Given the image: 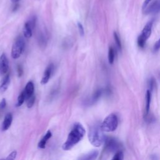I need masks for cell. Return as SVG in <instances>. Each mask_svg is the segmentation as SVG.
Returning a JSON list of instances; mask_svg holds the SVG:
<instances>
[{"mask_svg":"<svg viewBox=\"0 0 160 160\" xmlns=\"http://www.w3.org/2000/svg\"><path fill=\"white\" fill-rule=\"evenodd\" d=\"M85 134L86 130L81 124L79 122L74 124L72 130L68 134L66 141L62 146V149L65 151L71 149L83 138Z\"/></svg>","mask_w":160,"mask_h":160,"instance_id":"1","label":"cell"},{"mask_svg":"<svg viewBox=\"0 0 160 160\" xmlns=\"http://www.w3.org/2000/svg\"><path fill=\"white\" fill-rule=\"evenodd\" d=\"M106 136L101 128V124L96 123L92 125L88 131V139L90 143L95 147L101 146L105 141Z\"/></svg>","mask_w":160,"mask_h":160,"instance_id":"2","label":"cell"},{"mask_svg":"<svg viewBox=\"0 0 160 160\" xmlns=\"http://www.w3.org/2000/svg\"><path fill=\"white\" fill-rule=\"evenodd\" d=\"M118 126V118L115 114H109L101 124V128L104 132H112Z\"/></svg>","mask_w":160,"mask_h":160,"instance_id":"3","label":"cell"},{"mask_svg":"<svg viewBox=\"0 0 160 160\" xmlns=\"http://www.w3.org/2000/svg\"><path fill=\"white\" fill-rule=\"evenodd\" d=\"M154 20L152 19L148 22L146 24L143 28L141 33L139 34V36L138 38V45L139 48H144L147 40L149 39L151 34L152 32V28L153 25Z\"/></svg>","mask_w":160,"mask_h":160,"instance_id":"4","label":"cell"},{"mask_svg":"<svg viewBox=\"0 0 160 160\" xmlns=\"http://www.w3.org/2000/svg\"><path fill=\"white\" fill-rule=\"evenodd\" d=\"M25 46V42L24 39L19 36L14 42L11 49V56L13 59H18L23 52Z\"/></svg>","mask_w":160,"mask_h":160,"instance_id":"5","label":"cell"},{"mask_svg":"<svg viewBox=\"0 0 160 160\" xmlns=\"http://www.w3.org/2000/svg\"><path fill=\"white\" fill-rule=\"evenodd\" d=\"M104 151L106 152H114L120 150L119 142L113 138H106L104 141Z\"/></svg>","mask_w":160,"mask_h":160,"instance_id":"6","label":"cell"},{"mask_svg":"<svg viewBox=\"0 0 160 160\" xmlns=\"http://www.w3.org/2000/svg\"><path fill=\"white\" fill-rule=\"evenodd\" d=\"M144 14H155L160 12V0H156L142 9Z\"/></svg>","mask_w":160,"mask_h":160,"instance_id":"7","label":"cell"},{"mask_svg":"<svg viewBox=\"0 0 160 160\" xmlns=\"http://www.w3.org/2000/svg\"><path fill=\"white\" fill-rule=\"evenodd\" d=\"M9 68V61L4 53H2L0 56V74H6Z\"/></svg>","mask_w":160,"mask_h":160,"instance_id":"8","label":"cell"},{"mask_svg":"<svg viewBox=\"0 0 160 160\" xmlns=\"http://www.w3.org/2000/svg\"><path fill=\"white\" fill-rule=\"evenodd\" d=\"M35 25L29 19L24 24L23 28V34L25 38H29L32 36V31L34 29Z\"/></svg>","mask_w":160,"mask_h":160,"instance_id":"9","label":"cell"},{"mask_svg":"<svg viewBox=\"0 0 160 160\" xmlns=\"http://www.w3.org/2000/svg\"><path fill=\"white\" fill-rule=\"evenodd\" d=\"M52 69H53V64H49L48 66L46 68L44 72V75L41 80V84H45L49 81V79L51 77V73L52 71Z\"/></svg>","mask_w":160,"mask_h":160,"instance_id":"10","label":"cell"},{"mask_svg":"<svg viewBox=\"0 0 160 160\" xmlns=\"http://www.w3.org/2000/svg\"><path fill=\"white\" fill-rule=\"evenodd\" d=\"M151 102V91L148 89L146 94V104H145V109H144V116L145 118H148L149 114L150 106Z\"/></svg>","mask_w":160,"mask_h":160,"instance_id":"11","label":"cell"},{"mask_svg":"<svg viewBox=\"0 0 160 160\" xmlns=\"http://www.w3.org/2000/svg\"><path fill=\"white\" fill-rule=\"evenodd\" d=\"M12 116L11 114V113H8L7 114L4 119V121L2 123V126H1V129L2 131H6L8 130L9 127L11 125L12 123Z\"/></svg>","mask_w":160,"mask_h":160,"instance_id":"12","label":"cell"},{"mask_svg":"<svg viewBox=\"0 0 160 160\" xmlns=\"http://www.w3.org/2000/svg\"><path fill=\"white\" fill-rule=\"evenodd\" d=\"M34 84L32 81H29L24 88V93L26 96V99L28 98L31 96H32L34 94Z\"/></svg>","mask_w":160,"mask_h":160,"instance_id":"13","label":"cell"},{"mask_svg":"<svg viewBox=\"0 0 160 160\" xmlns=\"http://www.w3.org/2000/svg\"><path fill=\"white\" fill-rule=\"evenodd\" d=\"M10 83V78L9 74H7L1 81L0 84V93H3L8 89Z\"/></svg>","mask_w":160,"mask_h":160,"instance_id":"14","label":"cell"},{"mask_svg":"<svg viewBox=\"0 0 160 160\" xmlns=\"http://www.w3.org/2000/svg\"><path fill=\"white\" fill-rule=\"evenodd\" d=\"M98 151L96 150L92 151L91 152H89L88 154H84L83 156L79 158V159H85V160H92V159H95L98 156Z\"/></svg>","mask_w":160,"mask_h":160,"instance_id":"15","label":"cell"},{"mask_svg":"<svg viewBox=\"0 0 160 160\" xmlns=\"http://www.w3.org/2000/svg\"><path fill=\"white\" fill-rule=\"evenodd\" d=\"M52 134L51 132L50 131H48L46 134L44 136V137L41 139V141H39V142L38 143V146L39 148H41V149H44L46 147V142L48 141V139L51 137Z\"/></svg>","mask_w":160,"mask_h":160,"instance_id":"16","label":"cell"},{"mask_svg":"<svg viewBox=\"0 0 160 160\" xmlns=\"http://www.w3.org/2000/svg\"><path fill=\"white\" fill-rule=\"evenodd\" d=\"M115 58V51L112 46H109L108 51V61L110 64H112Z\"/></svg>","mask_w":160,"mask_h":160,"instance_id":"17","label":"cell"},{"mask_svg":"<svg viewBox=\"0 0 160 160\" xmlns=\"http://www.w3.org/2000/svg\"><path fill=\"white\" fill-rule=\"evenodd\" d=\"M26 100V96H25V93H24V91H22L21 92V94L19 95L18 96V101H17V103L16 104V107H19L21 106L24 101Z\"/></svg>","mask_w":160,"mask_h":160,"instance_id":"18","label":"cell"},{"mask_svg":"<svg viewBox=\"0 0 160 160\" xmlns=\"http://www.w3.org/2000/svg\"><path fill=\"white\" fill-rule=\"evenodd\" d=\"M102 91L101 89H98V90H97V91L94 92V94H93V96H92V99H91V102L94 103V102H95L96 101H97L99 99V98L101 97V96L102 95Z\"/></svg>","mask_w":160,"mask_h":160,"instance_id":"19","label":"cell"},{"mask_svg":"<svg viewBox=\"0 0 160 160\" xmlns=\"http://www.w3.org/2000/svg\"><path fill=\"white\" fill-rule=\"evenodd\" d=\"M26 102H27V107L30 108H31L34 103V101H35V95L34 94H33L32 96H31L30 97H29L28 98L26 99Z\"/></svg>","mask_w":160,"mask_h":160,"instance_id":"20","label":"cell"},{"mask_svg":"<svg viewBox=\"0 0 160 160\" xmlns=\"http://www.w3.org/2000/svg\"><path fill=\"white\" fill-rule=\"evenodd\" d=\"M114 40H115V42H116V44L118 48H119V50H121V49H122L121 42V40H120L119 35L115 31L114 32Z\"/></svg>","mask_w":160,"mask_h":160,"instance_id":"21","label":"cell"},{"mask_svg":"<svg viewBox=\"0 0 160 160\" xmlns=\"http://www.w3.org/2000/svg\"><path fill=\"white\" fill-rule=\"evenodd\" d=\"M124 158V154L122 151L119 150L116 151L112 158V159L114 160H122Z\"/></svg>","mask_w":160,"mask_h":160,"instance_id":"22","label":"cell"},{"mask_svg":"<svg viewBox=\"0 0 160 160\" xmlns=\"http://www.w3.org/2000/svg\"><path fill=\"white\" fill-rule=\"evenodd\" d=\"M78 27L79 31V34L81 36H83L84 35V30L82 24L80 22H78Z\"/></svg>","mask_w":160,"mask_h":160,"instance_id":"23","label":"cell"},{"mask_svg":"<svg viewBox=\"0 0 160 160\" xmlns=\"http://www.w3.org/2000/svg\"><path fill=\"white\" fill-rule=\"evenodd\" d=\"M16 155H17V152L16 151H13L8 155V156L6 158V159H14L16 158Z\"/></svg>","mask_w":160,"mask_h":160,"instance_id":"24","label":"cell"},{"mask_svg":"<svg viewBox=\"0 0 160 160\" xmlns=\"http://www.w3.org/2000/svg\"><path fill=\"white\" fill-rule=\"evenodd\" d=\"M160 49V38L156 42V43L154 45L153 50L154 52L158 51Z\"/></svg>","mask_w":160,"mask_h":160,"instance_id":"25","label":"cell"},{"mask_svg":"<svg viewBox=\"0 0 160 160\" xmlns=\"http://www.w3.org/2000/svg\"><path fill=\"white\" fill-rule=\"evenodd\" d=\"M6 105V101L4 98L2 99L1 101H0V109H3Z\"/></svg>","mask_w":160,"mask_h":160,"instance_id":"26","label":"cell"},{"mask_svg":"<svg viewBox=\"0 0 160 160\" xmlns=\"http://www.w3.org/2000/svg\"><path fill=\"white\" fill-rule=\"evenodd\" d=\"M17 71H18V76L19 77H21L22 75V74H23V70H22V67L20 65L18 66V67H17Z\"/></svg>","mask_w":160,"mask_h":160,"instance_id":"27","label":"cell"},{"mask_svg":"<svg viewBox=\"0 0 160 160\" xmlns=\"http://www.w3.org/2000/svg\"><path fill=\"white\" fill-rule=\"evenodd\" d=\"M151 0H144L143 5H142V9H144L151 2Z\"/></svg>","mask_w":160,"mask_h":160,"instance_id":"28","label":"cell"},{"mask_svg":"<svg viewBox=\"0 0 160 160\" xmlns=\"http://www.w3.org/2000/svg\"><path fill=\"white\" fill-rule=\"evenodd\" d=\"M18 7H19V4H14V6L13 8H12V11H16V10L18 9Z\"/></svg>","mask_w":160,"mask_h":160,"instance_id":"29","label":"cell"},{"mask_svg":"<svg viewBox=\"0 0 160 160\" xmlns=\"http://www.w3.org/2000/svg\"><path fill=\"white\" fill-rule=\"evenodd\" d=\"M11 2H18L19 0H11Z\"/></svg>","mask_w":160,"mask_h":160,"instance_id":"30","label":"cell"}]
</instances>
